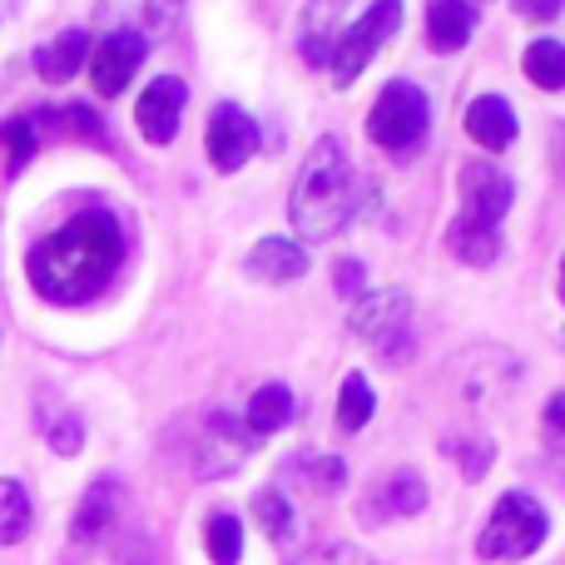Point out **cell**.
<instances>
[{
  "instance_id": "1",
  "label": "cell",
  "mask_w": 565,
  "mask_h": 565,
  "mask_svg": "<svg viewBox=\"0 0 565 565\" xmlns=\"http://www.w3.org/2000/svg\"><path fill=\"white\" fill-rule=\"evenodd\" d=\"M125 264V228L109 209H79L75 218L45 234L25 258L30 288L45 302L60 308H79V302L99 298L109 278Z\"/></svg>"
},
{
  "instance_id": "2",
  "label": "cell",
  "mask_w": 565,
  "mask_h": 565,
  "mask_svg": "<svg viewBox=\"0 0 565 565\" xmlns=\"http://www.w3.org/2000/svg\"><path fill=\"white\" fill-rule=\"evenodd\" d=\"M362 204V179L348 159V145L338 135H322L318 145L302 154L298 184L288 194V224L308 244H328L358 218Z\"/></svg>"
},
{
  "instance_id": "3",
  "label": "cell",
  "mask_w": 565,
  "mask_h": 565,
  "mask_svg": "<svg viewBox=\"0 0 565 565\" xmlns=\"http://www.w3.org/2000/svg\"><path fill=\"white\" fill-rule=\"evenodd\" d=\"M367 139L382 149V154H417L422 145H427L431 135V99L422 85H412V79H392V85H382V95L372 99L367 109Z\"/></svg>"
},
{
  "instance_id": "4",
  "label": "cell",
  "mask_w": 565,
  "mask_h": 565,
  "mask_svg": "<svg viewBox=\"0 0 565 565\" xmlns=\"http://www.w3.org/2000/svg\"><path fill=\"white\" fill-rule=\"evenodd\" d=\"M546 536H551L546 507L536 497H526V491H507L491 507L487 526L477 536V551H481V561H526L546 546Z\"/></svg>"
},
{
  "instance_id": "5",
  "label": "cell",
  "mask_w": 565,
  "mask_h": 565,
  "mask_svg": "<svg viewBox=\"0 0 565 565\" xmlns=\"http://www.w3.org/2000/svg\"><path fill=\"white\" fill-rule=\"evenodd\" d=\"M352 332H358L367 348L382 352V362L402 367V362L417 352V322H412V298L402 288H377L362 292L352 302Z\"/></svg>"
},
{
  "instance_id": "6",
  "label": "cell",
  "mask_w": 565,
  "mask_h": 565,
  "mask_svg": "<svg viewBox=\"0 0 565 565\" xmlns=\"http://www.w3.org/2000/svg\"><path fill=\"white\" fill-rule=\"evenodd\" d=\"M397 25H402V0H372L358 20H348L338 45H332V55H328L332 85H342V89L358 85V75L372 65V55L397 35Z\"/></svg>"
},
{
  "instance_id": "7",
  "label": "cell",
  "mask_w": 565,
  "mask_h": 565,
  "mask_svg": "<svg viewBox=\"0 0 565 565\" xmlns=\"http://www.w3.org/2000/svg\"><path fill=\"white\" fill-rule=\"evenodd\" d=\"M204 154H209V164H214L218 174H238V169H244L248 159L258 154V125H254V115H248L244 105H234V99L214 105V115H209V129H204Z\"/></svg>"
},
{
  "instance_id": "8",
  "label": "cell",
  "mask_w": 565,
  "mask_h": 565,
  "mask_svg": "<svg viewBox=\"0 0 565 565\" xmlns=\"http://www.w3.org/2000/svg\"><path fill=\"white\" fill-rule=\"evenodd\" d=\"M258 441L248 437V427L234 417V412H209L204 417V431H199V451H194V467L204 481L214 477H234L238 467H244V457L254 451Z\"/></svg>"
},
{
  "instance_id": "9",
  "label": "cell",
  "mask_w": 565,
  "mask_h": 565,
  "mask_svg": "<svg viewBox=\"0 0 565 565\" xmlns=\"http://www.w3.org/2000/svg\"><path fill=\"white\" fill-rule=\"evenodd\" d=\"M149 55V40L145 30H115V35H105L95 50H89V79H95V95L115 99L129 89V79L139 75V65H145Z\"/></svg>"
},
{
  "instance_id": "10",
  "label": "cell",
  "mask_w": 565,
  "mask_h": 565,
  "mask_svg": "<svg viewBox=\"0 0 565 565\" xmlns=\"http://www.w3.org/2000/svg\"><path fill=\"white\" fill-rule=\"evenodd\" d=\"M422 511H427V481L417 471L397 467L367 487V497H362V526H392V521H412Z\"/></svg>"
},
{
  "instance_id": "11",
  "label": "cell",
  "mask_w": 565,
  "mask_h": 565,
  "mask_svg": "<svg viewBox=\"0 0 565 565\" xmlns=\"http://www.w3.org/2000/svg\"><path fill=\"white\" fill-rule=\"evenodd\" d=\"M457 194H461V218H481V224H501L516 204V184L511 174H501L497 164L487 159H471L457 179Z\"/></svg>"
},
{
  "instance_id": "12",
  "label": "cell",
  "mask_w": 565,
  "mask_h": 565,
  "mask_svg": "<svg viewBox=\"0 0 565 565\" xmlns=\"http://www.w3.org/2000/svg\"><path fill=\"white\" fill-rule=\"evenodd\" d=\"M184 105H189V85L179 75H159L145 85V95H139L135 105V125L139 135L149 139V145H174L179 125H184Z\"/></svg>"
},
{
  "instance_id": "13",
  "label": "cell",
  "mask_w": 565,
  "mask_h": 565,
  "mask_svg": "<svg viewBox=\"0 0 565 565\" xmlns=\"http://www.w3.org/2000/svg\"><path fill=\"white\" fill-rule=\"evenodd\" d=\"M467 135L477 139L487 154H501V149H511L516 145V135H521V125H516V105H511L507 95H477L467 105Z\"/></svg>"
},
{
  "instance_id": "14",
  "label": "cell",
  "mask_w": 565,
  "mask_h": 565,
  "mask_svg": "<svg viewBox=\"0 0 565 565\" xmlns=\"http://www.w3.org/2000/svg\"><path fill=\"white\" fill-rule=\"evenodd\" d=\"M244 274L254 282H292L308 274V248L298 238H258L244 258Z\"/></svg>"
},
{
  "instance_id": "15",
  "label": "cell",
  "mask_w": 565,
  "mask_h": 565,
  "mask_svg": "<svg viewBox=\"0 0 565 565\" xmlns=\"http://www.w3.org/2000/svg\"><path fill=\"white\" fill-rule=\"evenodd\" d=\"M477 35V6L471 0H427V45L437 55H457Z\"/></svg>"
},
{
  "instance_id": "16",
  "label": "cell",
  "mask_w": 565,
  "mask_h": 565,
  "mask_svg": "<svg viewBox=\"0 0 565 565\" xmlns=\"http://www.w3.org/2000/svg\"><path fill=\"white\" fill-rule=\"evenodd\" d=\"M447 248L451 258H461L467 268H491L501 258V224H481V218H451L447 224Z\"/></svg>"
},
{
  "instance_id": "17",
  "label": "cell",
  "mask_w": 565,
  "mask_h": 565,
  "mask_svg": "<svg viewBox=\"0 0 565 565\" xmlns=\"http://www.w3.org/2000/svg\"><path fill=\"white\" fill-rule=\"evenodd\" d=\"M292 412H298V402H292V392L282 387V382H264V387L248 397V412H244V427L254 441L274 437L292 422Z\"/></svg>"
},
{
  "instance_id": "18",
  "label": "cell",
  "mask_w": 565,
  "mask_h": 565,
  "mask_svg": "<svg viewBox=\"0 0 565 565\" xmlns=\"http://www.w3.org/2000/svg\"><path fill=\"white\" fill-rule=\"evenodd\" d=\"M85 60H89V30H60L50 45L35 50V70L50 79V85H65V79H75Z\"/></svg>"
},
{
  "instance_id": "19",
  "label": "cell",
  "mask_w": 565,
  "mask_h": 565,
  "mask_svg": "<svg viewBox=\"0 0 565 565\" xmlns=\"http://www.w3.org/2000/svg\"><path fill=\"white\" fill-rule=\"evenodd\" d=\"M115 511H119V481H109V477H99L95 487L79 497V511H75V526H70V536L85 546V541H99L109 531V521H115Z\"/></svg>"
},
{
  "instance_id": "20",
  "label": "cell",
  "mask_w": 565,
  "mask_h": 565,
  "mask_svg": "<svg viewBox=\"0 0 565 565\" xmlns=\"http://www.w3.org/2000/svg\"><path fill=\"white\" fill-rule=\"evenodd\" d=\"M342 10H348V0H328L322 10H312L302 20V55H308V65H328L332 45L342 35Z\"/></svg>"
},
{
  "instance_id": "21",
  "label": "cell",
  "mask_w": 565,
  "mask_h": 565,
  "mask_svg": "<svg viewBox=\"0 0 565 565\" xmlns=\"http://www.w3.org/2000/svg\"><path fill=\"white\" fill-rule=\"evenodd\" d=\"M40 129H55V135H75L85 145H109L105 119L95 115L89 105H65V109H35Z\"/></svg>"
},
{
  "instance_id": "22",
  "label": "cell",
  "mask_w": 565,
  "mask_h": 565,
  "mask_svg": "<svg viewBox=\"0 0 565 565\" xmlns=\"http://www.w3.org/2000/svg\"><path fill=\"white\" fill-rule=\"evenodd\" d=\"M372 412H377V392L367 387L362 372H348V377H342V392H338V431L358 437V431L372 422Z\"/></svg>"
},
{
  "instance_id": "23",
  "label": "cell",
  "mask_w": 565,
  "mask_h": 565,
  "mask_svg": "<svg viewBox=\"0 0 565 565\" xmlns=\"http://www.w3.org/2000/svg\"><path fill=\"white\" fill-rule=\"evenodd\" d=\"M521 70L536 89H565V45L561 40H531L526 55H521Z\"/></svg>"
},
{
  "instance_id": "24",
  "label": "cell",
  "mask_w": 565,
  "mask_h": 565,
  "mask_svg": "<svg viewBox=\"0 0 565 565\" xmlns=\"http://www.w3.org/2000/svg\"><path fill=\"white\" fill-rule=\"evenodd\" d=\"M30 521L35 511H30L25 487L15 477H0V546H20L30 536Z\"/></svg>"
},
{
  "instance_id": "25",
  "label": "cell",
  "mask_w": 565,
  "mask_h": 565,
  "mask_svg": "<svg viewBox=\"0 0 565 565\" xmlns=\"http://www.w3.org/2000/svg\"><path fill=\"white\" fill-rule=\"evenodd\" d=\"M204 551L214 565H238L244 561V526H238L234 511H214L204 521Z\"/></svg>"
},
{
  "instance_id": "26",
  "label": "cell",
  "mask_w": 565,
  "mask_h": 565,
  "mask_svg": "<svg viewBox=\"0 0 565 565\" xmlns=\"http://www.w3.org/2000/svg\"><path fill=\"white\" fill-rule=\"evenodd\" d=\"M0 145H6V154H10V174H20V169L40 154V119H35V109H30V115L6 119V125H0Z\"/></svg>"
},
{
  "instance_id": "27",
  "label": "cell",
  "mask_w": 565,
  "mask_h": 565,
  "mask_svg": "<svg viewBox=\"0 0 565 565\" xmlns=\"http://www.w3.org/2000/svg\"><path fill=\"white\" fill-rule=\"evenodd\" d=\"M441 451L461 461V477H467V481H481V477H487L491 457H497V447H491L487 437H467V431H457V437H447V441H441Z\"/></svg>"
},
{
  "instance_id": "28",
  "label": "cell",
  "mask_w": 565,
  "mask_h": 565,
  "mask_svg": "<svg viewBox=\"0 0 565 565\" xmlns=\"http://www.w3.org/2000/svg\"><path fill=\"white\" fill-rule=\"evenodd\" d=\"M254 516H258V526H264L268 541H288L292 536V507H288V497H282L278 487L258 491V497H254Z\"/></svg>"
},
{
  "instance_id": "29",
  "label": "cell",
  "mask_w": 565,
  "mask_h": 565,
  "mask_svg": "<svg viewBox=\"0 0 565 565\" xmlns=\"http://www.w3.org/2000/svg\"><path fill=\"white\" fill-rule=\"evenodd\" d=\"M45 441L55 457H79V447H85V422H79L75 412H60V417L45 422Z\"/></svg>"
},
{
  "instance_id": "30",
  "label": "cell",
  "mask_w": 565,
  "mask_h": 565,
  "mask_svg": "<svg viewBox=\"0 0 565 565\" xmlns=\"http://www.w3.org/2000/svg\"><path fill=\"white\" fill-rule=\"evenodd\" d=\"M302 467H312L308 481L318 491H338L342 481H348V461H342V457H302Z\"/></svg>"
},
{
  "instance_id": "31",
  "label": "cell",
  "mask_w": 565,
  "mask_h": 565,
  "mask_svg": "<svg viewBox=\"0 0 565 565\" xmlns=\"http://www.w3.org/2000/svg\"><path fill=\"white\" fill-rule=\"evenodd\" d=\"M288 565H372V561L362 556L358 546H318V551H308V556H298Z\"/></svg>"
},
{
  "instance_id": "32",
  "label": "cell",
  "mask_w": 565,
  "mask_h": 565,
  "mask_svg": "<svg viewBox=\"0 0 565 565\" xmlns=\"http://www.w3.org/2000/svg\"><path fill=\"white\" fill-rule=\"evenodd\" d=\"M541 427H546V447L556 451V457H565V392H556V397L546 402V417H541Z\"/></svg>"
},
{
  "instance_id": "33",
  "label": "cell",
  "mask_w": 565,
  "mask_h": 565,
  "mask_svg": "<svg viewBox=\"0 0 565 565\" xmlns=\"http://www.w3.org/2000/svg\"><path fill=\"white\" fill-rule=\"evenodd\" d=\"M332 288H338L342 298H362V264L358 258H338V264H332Z\"/></svg>"
},
{
  "instance_id": "34",
  "label": "cell",
  "mask_w": 565,
  "mask_h": 565,
  "mask_svg": "<svg viewBox=\"0 0 565 565\" xmlns=\"http://www.w3.org/2000/svg\"><path fill=\"white\" fill-rule=\"evenodd\" d=\"M511 6H516L521 20H556L565 10V0H511Z\"/></svg>"
},
{
  "instance_id": "35",
  "label": "cell",
  "mask_w": 565,
  "mask_h": 565,
  "mask_svg": "<svg viewBox=\"0 0 565 565\" xmlns=\"http://www.w3.org/2000/svg\"><path fill=\"white\" fill-rule=\"evenodd\" d=\"M149 6H154V15H169V10H179L184 0H149Z\"/></svg>"
},
{
  "instance_id": "36",
  "label": "cell",
  "mask_w": 565,
  "mask_h": 565,
  "mask_svg": "<svg viewBox=\"0 0 565 565\" xmlns=\"http://www.w3.org/2000/svg\"><path fill=\"white\" fill-rule=\"evenodd\" d=\"M556 292H561V302H565V254H561V278H556Z\"/></svg>"
},
{
  "instance_id": "37",
  "label": "cell",
  "mask_w": 565,
  "mask_h": 565,
  "mask_svg": "<svg viewBox=\"0 0 565 565\" xmlns=\"http://www.w3.org/2000/svg\"><path fill=\"white\" fill-rule=\"evenodd\" d=\"M471 6H477V0H471Z\"/></svg>"
}]
</instances>
